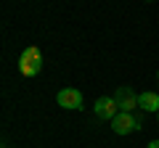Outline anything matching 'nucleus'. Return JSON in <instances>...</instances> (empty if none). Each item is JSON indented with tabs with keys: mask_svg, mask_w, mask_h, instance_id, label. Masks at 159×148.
<instances>
[{
	"mask_svg": "<svg viewBox=\"0 0 159 148\" xmlns=\"http://www.w3.org/2000/svg\"><path fill=\"white\" fill-rule=\"evenodd\" d=\"M114 101H117L119 111H133V108H138V95H135V90L130 85L117 87L114 90Z\"/></svg>",
	"mask_w": 159,
	"mask_h": 148,
	"instance_id": "7ed1b4c3",
	"label": "nucleus"
},
{
	"mask_svg": "<svg viewBox=\"0 0 159 148\" xmlns=\"http://www.w3.org/2000/svg\"><path fill=\"white\" fill-rule=\"evenodd\" d=\"M138 108L157 114L159 111V93H141V95H138Z\"/></svg>",
	"mask_w": 159,
	"mask_h": 148,
	"instance_id": "423d86ee",
	"label": "nucleus"
},
{
	"mask_svg": "<svg viewBox=\"0 0 159 148\" xmlns=\"http://www.w3.org/2000/svg\"><path fill=\"white\" fill-rule=\"evenodd\" d=\"M111 130L117 132V135H130V132L141 130V119L133 116L130 111H119V114L111 119Z\"/></svg>",
	"mask_w": 159,
	"mask_h": 148,
	"instance_id": "f03ea898",
	"label": "nucleus"
},
{
	"mask_svg": "<svg viewBox=\"0 0 159 148\" xmlns=\"http://www.w3.org/2000/svg\"><path fill=\"white\" fill-rule=\"evenodd\" d=\"M157 116H159V111H157Z\"/></svg>",
	"mask_w": 159,
	"mask_h": 148,
	"instance_id": "9d476101",
	"label": "nucleus"
},
{
	"mask_svg": "<svg viewBox=\"0 0 159 148\" xmlns=\"http://www.w3.org/2000/svg\"><path fill=\"white\" fill-rule=\"evenodd\" d=\"M40 69H43V56H40V50L37 48H27V50L21 53V58H19V72L27 74V77H32Z\"/></svg>",
	"mask_w": 159,
	"mask_h": 148,
	"instance_id": "f257e3e1",
	"label": "nucleus"
},
{
	"mask_svg": "<svg viewBox=\"0 0 159 148\" xmlns=\"http://www.w3.org/2000/svg\"><path fill=\"white\" fill-rule=\"evenodd\" d=\"M56 101H58L61 108H69V111L72 108H82V93L77 87H64V90H58Z\"/></svg>",
	"mask_w": 159,
	"mask_h": 148,
	"instance_id": "20e7f679",
	"label": "nucleus"
},
{
	"mask_svg": "<svg viewBox=\"0 0 159 148\" xmlns=\"http://www.w3.org/2000/svg\"><path fill=\"white\" fill-rule=\"evenodd\" d=\"M117 114H119V106H117V101H114V95H103V98L96 101V116L98 119H109L111 122Z\"/></svg>",
	"mask_w": 159,
	"mask_h": 148,
	"instance_id": "39448f33",
	"label": "nucleus"
},
{
	"mask_svg": "<svg viewBox=\"0 0 159 148\" xmlns=\"http://www.w3.org/2000/svg\"><path fill=\"white\" fill-rule=\"evenodd\" d=\"M146 148H159V140H151V143H148Z\"/></svg>",
	"mask_w": 159,
	"mask_h": 148,
	"instance_id": "0eeeda50",
	"label": "nucleus"
},
{
	"mask_svg": "<svg viewBox=\"0 0 159 148\" xmlns=\"http://www.w3.org/2000/svg\"><path fill=\"white\" fill-rule=\"evenodd\" d=\"M157 80H159V72H157Z\"/></svg>",
	"mask_w": 159,
	"mask_h": 148,
	"instance_id": "6e6552de",
	"label": "nucleus"
},
{
	"mask_svg": "<svg viewBox=\"0 0 159 148\" xmlns=\"http://www.w3.org/2000/svg\"><path fill=\"white\" fill-rule=\"evenodd\" d=\"M146 3H151V0H146Z\"/></svg>",
	"mask_w": 159,
	"mask_h": 148,
	"instance_id": "1a4fd4ad",
	"label": "nucleus"
}]
</instances>
